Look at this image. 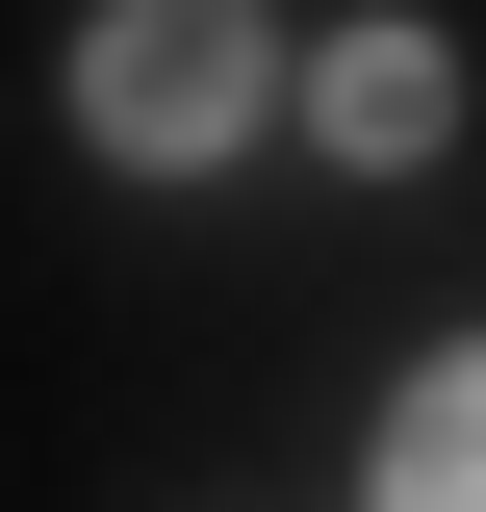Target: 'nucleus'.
Segmentation results:
<instances>
[{"instance_id":"f03ea898","label":"nucleus","mask_w":486,"mask_h":512,"mask_svg":"<svg viewBox=\"0 0 486 512\" xmlns=\"http://www.w3.org/2000/svg\"><path fill=\"white\" fill-rule=\"evenodd\" d=\"M307 128H333L359 180H410L435 128H461V52H435V26H333V52H307Z\"/></svg>"},{"instance_id":"f257e3e1","label":"nucleus","mask_w":486,"mask_h":512,"mask_svg":"<svg viewBox=\"0 0 486 512\" xmlns=\"http://www.w3.org/2000/svg\"><path fill=\"white\" fill-rule=\"evenodd\" d=\"M256 103H282V26H256V0H103V26H77V128H103L128 180H205Z\"/></svg>"},{"instance_id":"7ed1b4c3","label":"nucleus","mask_w":486,"mask_h":512,"mask_svg":"<svg viewBox=\"0 0 486 512\" xmlns=\"http://www.w3.org/2000/svg\"><path fill=\"white\" fill-rule=\"evenodd\" d=\"M359 512H486V359H410V410H384Z\"/></svg>"}]
</instances>
